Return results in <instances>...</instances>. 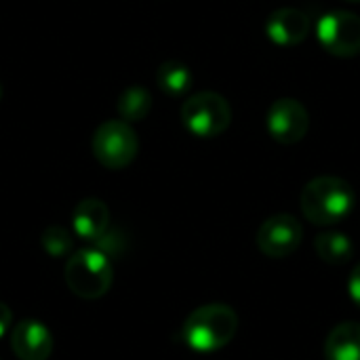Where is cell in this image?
<instances>
[{
	"instance_id": "obj_9",
	"label": "cell",
	"mask_w": 360,
	"mask_h": 360,
	"mask_svg": "<svg viewBox=\"0 0 360 360\" xmlns=\"http://www.w3.org/2000/svg\"><path fill=\"white\" fill-rule=\"evenodd\" d=\"M11 348L21 360H46L53 352V335L40 321L25 319L11 329Z\"/></svg>"
},
{
	"instance_id": "obj_11",
	"label": "cell",
	"mask_w": 360,
	"mask_h": 360,
	"mask_svg": "<svg viewBox=\"0 0 360 360\" xmlns=\"http://www.w3.org/2000/svg\"><path fill=\"white\" fill-rule=\"evenodd\" d=\"M72 228L74 232L89 240L99 243L110 228V209L101 198H84L76 205L72 213Z\"/></svg>"
},
{
	"instance_id": "obj_12",
	"label": "cell",
	"mask_w": 360,
	"mask_h": 360,
	"mask_svg": "<svg viewBox=\"0 0 360 360\" xmlns=\"http://www.w3.org/2000/svg\"><path fill=\"white\" fill-rule=\"evenodd\" d=\"M325 360H360V323H342L329 333Z\"/></svg>"
},
{
	"instance_id": "obj_1",
	"label": "cell",
	"mask_w": 360,
	"mask_h": 360,
	"mask_svg": "<svg viewBox=\"0 0 360 360\" xmlns=\"http://www.w3.org/2000/svg\"><path fill=\"white\" fill-rule=\"evenodd\" d=\"M356 196L352 186L335 175L310 179L302 190V211L314 226H335L354 209Z\"/></svg>"
},
{
	"instance_id": "obj_19",
	"label": "cell",
	"mask_w": 360,
	"mask_h": 360,
	"mask_svg": "<svg viewBox=\"0 0 360 360\" xmlns=\"http://www.w3.org/2000/svg\"><path fill=\"white\" fill-rule=\"evenodd\" d=\"M0 101H2V84H0Z\"/></svg>"
},
{
	"instance_id": "obj_8",
	"label": "cell",
	"mask_w": 360,
	"mask_h": 360,
	"mask_svg": "<svg viewBox=\"0 0 360 360\" xmlns=\"http://www.w3.org/2000/svg\"><path fill=\"white\" fill-rule=\"evenodd\" d=\"M266 124H268V133L272 135L274 141H278L283 146H293L306 137V133L310 129V114L302 101L283 97L272 103Z\"/></svg>"
},
{
	"instance_id": "obj_6",
	"label": "cell",
	"mask_w": 360,
	"mask_h": 360,
	"mask_svg": "<svg viewBox=\"0 0 360 360\" xmlns=\"http://www.w3.org/2000/svg\"><path fill=\"white\" fill-rule=\"evenodd\" d=\"M316 36L327 53L335 57L360 55V17L350 11H331L321 17Z\"/></svg>"
},
{
	"instance_id": "obj_4",
	"label": "cell",
	"mask_w": 360,
	"mask_h": 360,
	"mask_svg": "<svg viewBox=\"0 0 360 360\" xmlns=\"http://www.w3.org/2000/svg\"><path fill=\"white\" fill-rule=\"evenodd\" d=\"M181 122L184 127L202 139L219 137L228 131L232 122V108L228 99L215 91H200L188 97L181 105Z\"/></svg>"
},
{
	"instance_id": "obj_2",
	"label": "cell",
	"mask_w": 360,
	"mask_h": 360,
	"mask_svg": "<svg viewBox=\"0 0 360 360\" xmlns=\"http://www.w3.org/2000/svg\"><path fill=\"white\" fill-rule=\"evenodd\" d=\"M238 331V316L226 304H207L196 308L184 323L181 335L188 348L200 354L226 348Z\"/></svg>"
},
{
	"instance_id": "obj_17",
	"label": "cell",
	"mask_w": 360,
	"mask_h": 360,
	"mask_svg": "<svg viewBox=\"0 0 360 360\" xmlns=\"http://www.w3.org/2000/svg\"><path fill=\"white\" fill-rule=\"evenodd\" d=\"M348 293L352 297V302L360 308V264L352 270L350 281H348Z\"/></svg>"
},
{
	"instance_id": "obj_20",
	"label": "cell",
	"mask_w": 360,
	"mask_h": 360,
	"mask_svg": "<svg viewBox=\"0 0 360 360\" xmlns=\"http://www.w3.org/2000/svg\"><path fill=\"white\" fill-rule=\"evenodd\" d=\"M348 2H360V0H348Z\"/></svg>"
},
{
	"instance_id": "obj_16",
	"label": "cell",
	"mask_w": 360,
	"mask_h": 360,
	"mask_svg": "<svg viewBox=\"0 0 360 360\" xmlns=\"http://www.w3.org/2000/svg\"><path fill=\"white\" fill-rule=\"evenodd\" d=\"M40 243H42V249L53 257H63L65 253L72 251V245H74L72 234L63 226H49L42 232Z\"/></svg>"
},
{
	"instance_id": "obj_18",
	"label": "cell",
	"mask_w": 360,
	"mask_h": 360,
	"mask_svg": "<svg viewBox=\"0 0 360 360\" xmlns=\"http://www.w3.org/2000/svg\"><path fill=\"white\" fill-rule=\"evenodd\" d=\"M11 323H13V312L6 304L0 302V340L8 333L11 329Z\"/></svg>"
},
{
	"instance_id": "obj_7",
	"label": "cell",
	"mask_w": 360,
	"mask_h": 360,
	"mask_svg": "<svg viewBox=\"0 0 360 360\" xmlns=\"http://www.w3.org/2000/svg\"><path fill=\"white\" fill-rule=\"evenodd\" d=\"M304 240L302 224L289 213H276L268 217L257 230V249L270 259H283L293 255Z\"/></svg>"
},
{
	"instance_id": "obj_13",
	"label": "cell",
	"mask_w": 360,
	"mask_h": 360,
	"mask_svg": "<svg viewBox=\"0 0 360 360\" xmlns=\"http://www.w3.org/2000/svg\"><path fill=\"white\" fill-rule=\"evenodd\" d=\"M314 249L319 257L329 266H346L354 257V245L350 236L335 230L321 232L314 240Z\"/></svg>"
},
{
	"instance_id": "obj_3",
	"label": "cell",
	"mask_w": 360,
	"mask_h": 360,
	"mask_svg": "<svg viewBox=\"0 0 360 360\" xmlns=\"http://www.w3.org/2000/svg\"><path fill=\"white\" fill-rule=\"evenodd\" d=\"M65 285L80 300L103 297L114 281V268L110 255L99 247L78 249L65 262Z\"/></svg>"
},
{
	"instance_id": "obj_15",
	"label": "cell",
	"mask_w": 360,
	"mask_h": 360,
	"mask_svg": "<svg viewBox=\"0 0 360 360\" xmlns=\"http://www.w3.org/2000/svg\"><path fill=\"white\" fill-rule=\"evenodd\" d=\"M116 110L120 114V120H124V122L143 120L152 110V97H150L148 89L133 84L120 93V97L116 101Z\"/></svg>"
},
{
	"instance_id": "obj_10",
	"label": "cell",
	"mask_w": 360,
	"mask_h": 360,
	"mask_svg": "<svg viewBox=\"0 0 360 360\" xmlns=\"http://www.w3.org/2000/svg\"><path fill=\"white\" fill-rule=\"evenodd\" d=\"M310 27H312L310 17L304 11L293 8V6H285V8L274 11L266 21L268 38L278 46L302 44L308 38Z\"/></svg>"
},
{
	"instance_id": "obj_5",
	"label": "cell",
	"mask_w": 360,
	"mask_h": 360,
	"mask_svg": "<svg viewBox=\"0 0 360 360\" xmlns=\"http://www.w3.org/2000/svg\"><path fill=\"white\" fill-rule=\"evenodd\" d=\"M91 148L95 160L101 167L110 171H118V169H127L137 158L139 139L131 122L112 118L95 129Z\"/></svg>"
},
{
	"instance_id": "obj_14",
	"label": "cell",
	"mask_w": 360,
	"mask_h": 360,
	"mask_svg": "<svg viewBox=\"0 0 360 360\" xmlns=\"http://www.w3.org/2000/svg\"><path fill=\"white\" fill-rule=\"evenodd\" d=\"M192 72L186 63L181 61H165L158 65L156 70V84L162 93L167 95H173V97H179L184 95L186 91H190L192 86Z\"/></svg>"
}]
</instances>
